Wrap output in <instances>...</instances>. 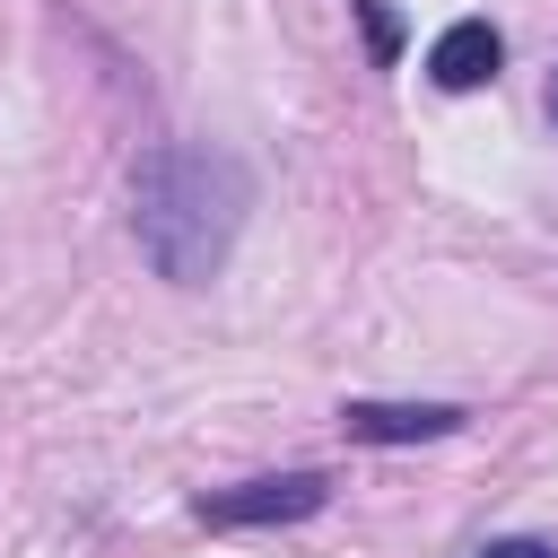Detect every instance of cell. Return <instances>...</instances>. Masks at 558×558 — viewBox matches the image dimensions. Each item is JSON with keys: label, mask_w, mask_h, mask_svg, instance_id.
Listing matches in <instances>:
<instances>
[{"label": "cell", "mask_w": 558, "mask_h": 558, "mask_svg": "<svg viewBox=\"0 0 558 558\" xmlns=\"http://www.w3.org/2000/svg\"><path fill=\"white\" fill-rule=\"evenodd\" d=\"M227 174H235V166L209 157V148H166V157L140 174V235L166 244L174 218L192 227V235H183V279H201V270L227 253V227H235V201H244V192L209 201V183H227Z\"/></svg>", "instance_id": "1"}, {"label": "cell", "mask_w": 558, "mask_h": 558, "mask_svg": "<svg viewBox=\"0 0 558 558\" xmlns=\"http://www.w3.org/2000/svg\"><path fill=\"white\" fill-rule=\"evenodd\" d=\"M323 497H331L323 471H279V480H253V488H218V497H201V514L227 523V532H244V523H305V514H323Z\"/></svg>", "instance_id": "2"}, {"label": "cell", "mask_w": 558, "mask_h": 558, "mask_svg": "<svg viewBox=\"0 0 558 558\" xmlns=\"http://www.w3.org/2000/svg\"><path fill=\"white\" fill-rule=\"evenodd\" d=\"M497 61H506V44H497V26H488V17H453V26L427 44V78H436L445 96L488 87V78H497Z\"/></svg>", "instance_id": "3"}, {"label": "cell", "mask_w": 558, "mask_h": 558, "mask_svg": "<svg viewBox=\"0 0 558 558\" xmlns=\"http://www.w3.org/2000/svg\"><path fill=\"white\" fill-rule=\"evenodd\" d=\"M340 427H349L357 445H427V436H453L462 410H453V401H349Z\"/></svg>", "instance_id": "4"}, {"label": "cell", "mask_w": 558, "mask_h": 558, "mask_svg": "<svg viewBox=\"0 0 558 558\" xmlns=\"http://www.w3.org/2000/svg\"><path fill=\"white\" fill-rule=\"evenodd\" d=\"M357 9H366V35H375V61H392V52H401V26H392V9H384V0H357Z\"/></svg>", "instance_id": "5"}, {"label": "cell", "mask_w": 558, "mask_h": 558, "mask_svg": "<svg viewBox=\"0 0 558 558\" xmlns=\"http://www.w3.org/2000/svg\"><path fill=\"white\" fill-rule=\"evenodd\" d=\"M480 558H558V549H549V541H488Z\"/></svg>", "instance_id": "6"}, {"label": "cell", "mask_w": 558, "mask_h": 558, "mask_svg": "<svg viewBox=\"0 0 558 558\" xmlns=\"http://www.w3.org/2000/svg\"><path fill=\"white\" fill-rule=\"evenodd\" d=\"M549 113H558V87H549Z\"/></svg>", "instance_id": "7"}]
</instances>
